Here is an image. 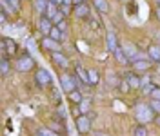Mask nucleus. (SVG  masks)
Returning a JSON list of instances; mask_svg holds the SVG:
<instances>
[{"mask_svg": "<svg viewBox=\"0 0 160 136\" xmlns=\"http://www.w3.org/2000/svg\"><path fill=\"white\" fill-rule=\"evenodd\" d=\"M64 4H68V6H71V4H73V0H64Z\"/></svg>", "mask_w": 160, "mask_h": 136, "instance_id": "obj_41", "label": "nucleus"}, {"mask_svg": "<svg viewBox=\"0 0 160 136\" xmlns=\"http://www.w3.org/2000/svg\"><path fill=\"white\" fill-rule=\"evenodd\" d=\"M60 85H62V89H64L68 95H69L71 91L78 89V85H77V75H75V73L62 75V76H60Z\"/></svg>", "mask_w": 160, "mask_h": 136, "instance_id": "obj_3", "label": "nucleus"}, {"mask_svg": "<svg viewBox=\"0 0 160 136\" xmlns=\"http://www.w3.org/2000/svg\"><path fill=\"white\" fill-rule=\"evenodd\" d=\"M77 129H78V133H82V134L89 133L91 131V118H89V114H82V116L77 118Z\"/></svg>", "mask_w": 160, "mask_h": 136, "instance_id": "obj_7", "label": "nucleus"}, {"mask_svg": "<svg viewBox=\"0 0 160 136\" xmlns=\"http://www.w3.org/2000/svg\"><path fill=\"white\" fill-rule=\"evenodd\" d=\"M53 98H55V102H57V104H60V93L57 91V89L53 91Z\"/></svg>", "mask_w": 160, "mask_h": 136, "instance_id": "obj_35", "label": "nucleus"}, {"mask_svg": "<svg viewBox=\"0 0 160 136\" xmlns=\"http://www.w3.org/2000/svg\"><path fill=\"white\" fill-rule=\"evenodd\" d=\"M49 2H51V4H55V6H58V7L64 4V0H49Z\"/></svg>", "mask_w": 160, "mask_h": 136, "instance_id": "obj_37", "label": "nucleus"}, {"mask_svg": "<svg viewBox=\"0 0 160 136\" xmlns=\"http://www.w3.org/2000/svg\"><path fill=\"white\" fill-rule=\"evenodd\" d=\"M118 89L120 91H122V93H128V91H129V84H128V80H124V82H120L118 84Z\"/></svg>", "mask_w": 160, "mask_h": 136, "instance_id": "obj_30", "label": "nucleus"}, {"mask_svg": "<svg viewBox=\"0 0 160 136\" xmlns=\"http://www.w3.org/2000/svg\"><path fill=\"white\" fill-rule=\"evenodd\" d=\"M157 2H158V6H160V0H157Z\"/></svg>", "mask_w": 160, "mask_h": 136, "instance_id": "obj_44", "label": "nucleus"}, {"mask_svg": "<svg viewBox=\"0 0 160 136\" xmlns=\"http://www.w3.org/2000/svg\"><path fill=\"white\" fill-rule=\"evenodd\" d=\"M8 2H9V4H11V6H13L17 11L20 9V0H8Z\"/></svg>", "mask_w": 160, "mask_h": 136, "instance_id": "obj_34", "label": "nucleus"}, {"mask_svg": "<svg viewBox=\"0 0 160 136\" xmlns=\"http://www.w3.org/2000/svg\"><path fill=\"white\" fill-rule=\"evenodd\" d=\"M149 96L153 98V100H160V87H157V85H155V89L149 93Z\"/></svg>", "mask_w": 160, "mask_h": 136, "instance_id": "obj_31", "label": "nucleus"}, {"mask_svg": "<svg viewBox=\"0 0 160 136\" xmlns=\"http://www.w3.org/2000/svg\"><path fill=\"white\" fill-rule=\"evenodd\" d=\"M48 6H49V0H35V9L38 11L40 15H46Z\"/></svg>", "mask_w": 160, "mask_h": 136, "instance_id": "obj_22", "label": "nucleus"}, {"mask_svg": "<svg viewBox=\"0 0 160 136\" xmlns=\"http://www.w3.org/2000/svg\"><path fill=\"white\" fill-rule=\"evenodd\" d=\"M58 9L62 11V13H64V17H68V15L71 13V6H68V4H62V6H60Z\"/></svg>", "mask_w": 160, "mask_h": 136, "instance_id": "obj_32", "label": "nucleus"}, {"mask_svg": "<svg viewBox=\"0 0 160 136\" xmlns=\"http://www.w3.org/2000/svg\"><path fill=\"white\" fill-rule=\"evenodd\" d=\"M0 7H2V11H4V13H6L8 17H9V15H15V13H17V9H15V7L11 6V4L8 2V0H0Z\"/></svg>", "mask_w": 160, "mask_h": 136, "instance_id": "obj_23", "label": "nucleus"}, {"mask_svg": "<svg viewBox=\"0 0 160 136\" xmlns=\"http://www.w3.org/2000/svg\"><path fill=\"white\" fill-rule=\"evenodd\" d=\"M15 67H17V71H20V73H28V71H31V69L35 67V60L31 58L29 53H24L20 58H17Z\"/></svg>", "mask_w": 160, "mask_h": 136, "instance_id": "obj_2", "label": "nucleus"}, {"mask_svg": "<svg viewBox=\"0 0 160 136\" xmlns=\"http://www.w3.org/2000/svg\"><path fill=\"white\" fill-rule=\"evenodd\" d=\"M69 100L75 104V105H78L80 102H82V95H80L78 89H75V91H71V93H69Z\"/></svg>", "mask_w": 160, "mask_h": 136, "instance_id": "obj_24", "label": "nucleus"}, {"mask_svg": "<svg viewBox=\"0 0 160 136\" xmlns=\"http://www.w3.org/2000/svg\"><path fill=\"white\" fill-rule=\"evenodd\" d=\"M93 6H95V9L98 11V13H108L109 11V4H108V0H93Z\"/></svg>", "mask_w": 160, "mask_h": 136, "instance_id": "obj_19", "label": "nucleus"}, {"mask_svg": "<svg viewBox=\"0 0 160 136\" xmlns=\"http://www.w3.org/2000/svg\"><path fill=\"white\" fill-rule=\"evenodd\" d=\"M73 15L80 20H89V6H88V2L86 4H78V6H75V9H73Z\"/></svg>", "mask_w": 160, "mask_h": 136, "instance_id": "obj_10", "label": "nucleus"}, {"mask_svg": "<svg viewBox=\"0 0 160 136\" xmlns=\"http://www.w3.org/2000/svg\"><path fill=\"white\" fill-rule=\"evenodd\" d=\"M98 84V73L95 69H89V85H97Z\"/></svg>", "mask_w": 160, "mask_h": 136, "instance_id": "obj_28", "label": "nucleus"}, {"mask_svg": "<svg viewBox=\"0 0 160 136\" xmlns=\"http://www.w3.org/2000/svg\"><path fill=\"white\" fill-rule=\"evenodd\" d=\"M51 129H53L55 133H58V134H66V125H64V120H62V118L55 120V122L51 124Z\"/></svg>", "mask_w": 160, "mask_h": 136, "instance_id": "obj_20", "label": "nucleus"}, {"mask_svg": "<svg viewBox=\"0 0 160 136\" xmlns=\"http://www.w3.org/2000/svg\"><path fill=\"white\" fill-rule=\"evenodd\" d=\"M35 136H58V133H55L51 127H38L35 131Z\"/></svg>", "mask_w": 160, "mask_h": 136, "instance_id": "obj_21", "label": "nucleus"}, {"mask_svg": "<svg viewBox=\"0 0 160 136\" xmlns=\"http://www.w3.org/2000/svg\"><path fill=\"white\" fill-rule=\"evenodd\" d=\"M148 58L153 64H160V44H153L148 47Z\"/></svg>", "mask_w": 160, "mask_h": 136, "instance_id": "obj_12", "label": "nucleus"}, {"mask_svg": "<svg viewBox=\"0 0 160 136\" xmlns=\"http://www.w3.org/2000/svg\"><path fill=\"white\" fill-rule=\"evenodd\" d=\"M155 122H157V125L160 127V114H157V116H155Z\"/></svg>", "mask_w": 160, "mask_h": 136, "instance_id": "obj_40", "label": "nucleus"}, {"mask_svg": "<svg viewBox=\"0 0 160 136\" xmlns=\"http://www.w3.org/2000/svg\"><path fill=\"white\" fill-rule=\"evenodd\" d=\"M42 47L51 51V53H55V51H60V42L55 38H51V36H44L42 38Z\"/></svg>", "mask_w": 160, "mask_h": 136, "instance_id": "obj_11", "label": "nucleus"}, {"mask_svg": "<svg viewBox=\"0 0 160 136\" xmlns=\"http://www.w3.org/2000/svg\"><path fill=\"white\" fill-rule=\"evenodd\" d=\"M35 82H37L38 87H49L51 84H53V78H51V75L46 69H38L35 73Z\"/></svg>", "mask_w": 160, "mask_h": 136, "instance_id": "obj_4", "label": "nucleus"}, {"mask_svg": "<svg viewBox=\"0 0 160 136\" xmlns=\"http://www.w3.org/2000/svg\"><path fill=\"white\" fill-rule=\"evenodd\" d=\"M158 75H160V64H158Z\"/></svg>", "mask_w": 160, "mask_h": 136, "instance_id": "obj_42", "label": "nucleus"}, {"mask_svg": "<svg viewBox=\"0 0 160 136\" xmlns=\"http://www.w3.org/2000/svg\"><path fill=\"white\" fill-rule=\"evenodd\" d=\"M113 53H115V58H117V62H118V64H122V66H126V64H129V58L126 56V53H124V49L120 47V46H118L117 49H115Z\"/></svg>", "mask_w": 160, "mask_h": 136, "instance_id": "obj_18", "label": "nucleus"}, {"mask_svg": "<svg viewBox=\"0 0 160 136\" xmlns=\"http://www.w3.org/2000/svg\"><path fill=\"white\" fill-rule=\"evenodd\" d=\"M122 49H124V53H126V56L129 58L131 64H133V62H137V60H142V58H144V56L138 53V49L135 47L133 44H124V47H122Z\"/></svg>", "mask_w": 160, "mask_h": 136, "instance_id": "obj_6", "label": "nucleus"}, {"mask_svg": "<svg viewBox=\"0 0 160 136\" xmlns=\"http://www.w3.org/2000/svg\"><path fill=\"white\" fill-rule=\"evenodd\" d=\"M51 56H53V62H55L57 67H60V69H68L69 67V60H68V56H66L64 53L55 51V53H51Z\"/></svg>", "mask_w": 160, "mask_h": 136, "instance_id": "obj_9", "label": "nucleus"}, {"mask_svg": "<svg viewBox=\"0 0 160 136\" xmlns=\"http://www.w3.org/2000/svg\"><path fill=\"white\" fill-rule=\"evenodd\" d=\"M18 51V46L13 38H2V55H8V56H15Z\"/></svg>", "mask_w": 160, "mask_h": 136, "instance_id": "obj_5", "label": "nucleus"}, {"mask_svg": "<svg viewBox=\"0 0 160 136\" xmlns=\"http://www.w3.org/2000/svg\"><path fill=\"white\" fill-rule=\"evenodd\" d=\"M149 105H151V109H153L157 114H160V100H153Z\"/></svg>", "mask_w": 160, "mask_h": 136, "instance_id": "obj_29", "label": "nucleus"}, {"mask_svg": "<svg viewBox=\"0 0 160 136\" xmlns=\"http://www.w3.org/2000/svg\"><path fill=\"white\" fill-rule=\"evenodd\" d=\"M9 58H8V55H2V58H0V73H2V76H8L9 75Z\"/></svg>", "mask_w": 160, "mask_h": 136, "instance_id": "obj_17", "label": "nucleus"}, {"mask_svg": "<svg viewBox=\"0 0 160 136\" xmlns=\"http://www.w3.org/2000/svg\"><path fill=\"white\" fill-rule=\"evenodd\" d=\"M158 44H160V33H158Z\"/></svg>", "mask_w": 160, "mask_h": 136, "instance_id": "obj_43", "label": "nucleus"}, {"mask_svg": "<svg viewBox=\"0 0 160 136\" xmlns=\"http://www.w3.org/2000/svg\"><path fill=\"white\" fill-rule=\"evenodd\" d=\"M133 136H148V129L144 124H138V125L133 129Z\"/></svg>", "mask_w": 160, "mask_h": 136, "instance_id": "obj_25", "label": "nucleus"}, {"mask_svg": "<svg viewBox=\"0 0 160 136\" xmlns=\"http://www.w3.org/2000/svg\"><path fill=\"white\" fill-rule=\"evenodd\" d=\"M78 107H80V113H82V114H88L89 109H91V104L88 102V100H82V102L78 104Z\"/></svg>", "mask_w": 160, "mask_h": 136, "instance_id": "obj_27", "label": "nucleus"}, {"mask_svg": "<svg viewBox=\"0 0 160 136\" xmlns=\"http://www.w3.org/2000/svg\"><path fill=\"white\" fill-rule=\"evenodd\" d=\"M135 116L138 120V124H149V122H155V116H157V113L151 109V105H144V104H140L137 105L135 109Z\"/></svg>", "mask_w": 160, "mask_h": 136, "instance_id": "obj_1", "label": "nucleus"}, {"mask_svg": "<svg viewBox=\"0 0 160 136\" xmlns=\"http://www.w3.org/2000/svg\"><path fill=\"white\" fill-rule=\"evenodd\" d=\"M58 118L66 120V111H64V107H58Z\"/></svg>", "mask_w": 160, "mask_h": 136, "instance_id": "obj_36", "label": "nucleus"}, {"mask_svg": "<svg viewBox=\"0 0 160 136\" xmlns=\"http://www.w3.org/2000/svg\"><path fill=\"white\" fill-rule=\"evenodd\" d=\"M53 26H55V24L51 22V18H48L46 15H42V17H40V20H38V29H40V33H42L44 36H49Z\"/></svg>", "mask_w": 160, "mask_h": 136, "instance_id": "obj_8", "label": "nucleus"}, {"mask_svg": "<svg viewBox=\"0 0 160 136\" xmlns=\"http://www.w3.org/2000/svg\"><path fill=\"white\" fill-rule=\"evenodd\" d=\"M62 35H64V33H62V31L58 29V26H53V29H51V33H49V36L51 38H55V40H62Z\"/></svg>", "mask_w": 160, "mask_h": 136, "instance_id": "obj_26", "label": "nucleus"}, {"mask_svg": "<svg viewBox=\"0 0 160 136\" xmlns=\"http://www.w3.org/2000/svg\"><path fill=\"white\" fill-rule=\"evenodd\" d=\"M126 80H128V84H129L131 89H140V85H142V78H138L135 73L126 75Z\"/></svg>", "mask_w": 160, "mask_h": 136, "instance_id": "obj_15", "label": "nucleus"}, {"mask_svg": "<svg viewBox=\"0 0 160 136\" xmlns=\"http://www.w3.org/2000/svg\"><path fill=\"white\" fill-rule=\"evenodd\" d=\"M106 44H108V49H109L111 53L118 47V44H117V35H115V31L111 29V27L108 29V35H106Z\"/></svg>", "mask_w": 160, "mask_h": 136, "instance_id": "obj_14", "label": "nucleus"}, {"mask_svg": "<svg viewBox=\"0 0 160 136\" xmlns=\"http://www.w3.org/2000/svg\"><path fill=\"white\" fill-rule=\"evenodd\" d=\"M57 26H58V29L62 31V33H66V31H68V22H66V20H62V22L57 24Z\"/></svg>", "mask_w": 160, "mask_h": 136, "instance_id": "obj_33", "label": "nucleus"}, {"mask_svg": "<svg viewBox=\"0 0 160 136\" xmlns=\"http://www.w3.org/2000/svg\"><path fill=\"white\" fill-rule=\"evenodd\" d=\"M75 73H77V76L82 80V84L89 85V71H86L82 66H77V67H75Z\"/></svg>", "mask_w": 160, "mask_h": 136, "instance_id": "obj_16", "label": "nucleus"}, {"mask_svg": "<svg viewBox=\"0 0 160 136\" xmlns=\"http://www.w3.org/2000/svg\"><path fill=\"white\" fill-rule=\"evenodd\" d=\"M88 0H73V6H78V4H86Z\"/></svg>", "mask_w": 160, "mask_h": 136, "instance_id": "obj_38", "label": "nucleus"}, {"mask_svg": "<svg viewBox=\"0 0 160 136\" xmlns=\"http://www.w3.org/2000/svg\"><path fill=\"white\" fill-rule=\"evenodd\" d=\"M157 20L160 22V6H157Z\"/></svg>", "mask_w": 160, "mask_h": 136, "instance_id": "obj_39", "label": "nucleus"}, {"mask_svg": "<svg viewBox=\"0 0 160 136\" xmlns=\"http://www.w3.org/2000/svg\"><path fill=\"white\" fill-rule=\"evenodd\" d=\"M151 62L149 58H142V60H137V62H133L131 66H133V69L135 71H138V73H142V71H149L151 69Z\"/></svg>", "mask_w": 160, "mask_h": 136, "instance_id": "obj_13", "label": "nucleus"}]
</instances>
